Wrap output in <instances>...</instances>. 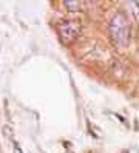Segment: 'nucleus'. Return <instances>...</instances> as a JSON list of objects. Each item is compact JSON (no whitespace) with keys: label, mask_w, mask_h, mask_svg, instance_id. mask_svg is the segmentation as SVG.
<instances>
[{"label":"nucleus","mask_w":139,"mask_h":153,"mask_svg":"<svg viewBox=\"0 0 139 153\" xmlns=\"http://www.w3.org/2000/svg\"><path fill=\"white\" fill-rule=\"evenodd\" d=\"M110 36L117 47H125L130 39V23L124 13H116L110 20Z\"/></svg>","instance_id":"1"},{"label":"nucleus","mask_w":139,"mask_h":153,"mask_svg":"<svg viewBox=\"0 0 139 153\" xmlns=\"http://www.w3.org/2000/svg\"><path fill=\"white\" fill-rule=\"evenodd\" d=\"M59 36H60V40L63 43H70L74 39H77V36L80 34L82 26L77 20H73V19H65L59 23Z\"/></svg>","instance_id":"2"},{"label":"nucleus","mask_w":139,"mask_h":153,"mask_svg":"<svg viewBox=\"0 0 139 153\" xmlns=\"http://www.w3.org/2000/svg\"><path fill=\"white\" fill-rule=\"evenodd\" d=\"M65 6L68 8L70 11H79L82 10V2H77V0H65Z\"/></svg>","instance_id":"3"}]
</instances>
